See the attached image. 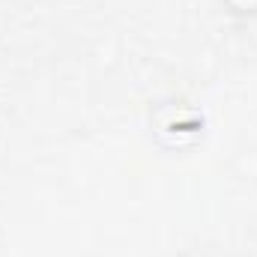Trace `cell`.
I'll return each mask as SVG.
<instances>
[{"label":"cell","instance_id":"6da1fadb","mask_svg":"<svg viewBox=\"0 0 257 257\" xmlns=\"http://www.w3.org/2000/svg\"><path fill=\"white\" fill-rule=\"evenodd\" d=\"M233 15H257V0H221Z\"/></svg>","mask_w":257,"mask_h":257}]
</instances>
